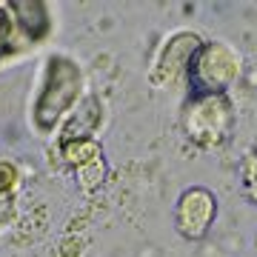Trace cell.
Masks as SVG:
<instances>
[{
	"instance_id": "obj_1",
	"label": "cell",
	"mask_w": 257,
	"mask_h": 257,
	"mask_svg": "<svg viewBox=\"0 0 257 257\" xmlns=\"http://www.w3.org/2000/svg\"><path fill=\"white\" fill-rule=\"evenodd\" d=\"M180 123L189 143L203 152H214L231 138L234 103L229 100V94H192L183 106Z\"/></svg>"
},
{
	"instance_id": "obj_10",
	"label": "cell",
	"mask_w": 257,
	"mask_h": 257,
	"mask_svg": "<svg viewBox=\"0 0 257 257\" xmlns=\"http://www.w3.org/2000/svg\"><path fill=\"white\" fill-rule=\"evenodd\" d=\"M15 49V26H12V18L6 9H0V57L9 55Z\"/></svg>"
},
{
	"instance_id": "obj_12",
	"label": "cell",
	"mask_w": 257,
	"mask_h": 257,
	"mask_svg": "<svg viewBox=\"0 0 257 257\" xmlns=\"http://www.w3.org/2000/svg\"><path fill=\"white\" fill-rule=\"evenodd\" d=\"M15 183H18V169L6 160H0V194H9Z\"/></svg>"
},
{
	"instance_id": "obj_9",
	"label": "cell",
	"mask_w": 257,
	"mask_h": 257,
	"mask_svg": "<svg viewBox=\"0 0 257 257\" xmlns=\"http://www.w3.org/2000/svg\"><path fill=\"white\" fill-rule=\"evenodd\" d=\"M240 183H243L246 197L257 206V152L243 157V163H240Z\"/></svg>"
},
{
	"instance_id": "obj_2",
	"label": "cell",
	"mask_w": 257,
	"mask_h": 257,
	"mask_svg": "<svg viewBox=\"0 0 257 257\" xmlns=\"http://www.w3.org/2000/svg\"><path fill=\"white\" fill-rule=\"evenodd\" d=\"M77 94H80V69L69 57L55 55L46 66V83L35 106V126L43 132L57 126V120L74 106Z\"/></svg>"
},
{
	"instance_id": "obj_5",
	"label": "cell",
	"mask_w": 257,
	"mask_h": 257,
	"mask_svg": "<svg viewBox=\"0 0 257 257\" xmlns=\"http://www.w3.org/2000/svg\"><path fill=\"white\" fill-rule=\"evenodd\" d=\"M217 217V200L206 186H189L175 206V226L180 237L203 240Z\"/></svg>"
},
{
	"instance_id": "obj_6",
	"label": "cell",
	"mask_w": 257,
	"mask_h": 257,
	"mask_svg": "<svg viewBox=\"0 0 257 257\" xmlns=\"http://www.w3.org/2000/svg\"><path fill=\"white\" fill-rule=\"evenodd\" d=\"M9 9H12V15H15V20H18L20 32H23L29 40H40V37L49 35L52 18H49L46 3H40V0H12Z\"/></svg>"
},
{
	"instance_id": "obj_11",
	"label": "cell",
	"mask_w": 257,
	"mask_h": 257,
	"mask_svg": "<svg viewBox=\"0 0 257 257\" xmlns=\"http://www.w3.org/2000/svg\"><path fill=\"white\" fill-rule=\"evenodd\" d=\"M100 180H103V163L100 160H94V163H89V166L80 169V183L86 186V189H94Z\"/></svg>"
},
{
	"instance_id": "obj_13",
	"label": "cell",
	"mask_w": 257,
	"mask_h": 257,
	"mask_svg": "<svg viewBox=\"0 0 257 257\" xmlns=\"http://www.w3.org/2000/svg\"><path fill=\"white\" fill-rule=\"evenodd\" d=\"M9 214H12V197L9 194H0V226L9 220Z\"/></svg>"
},
{
	"instance_id": "obj_4",
	"label": "cell",
	"mask_w": 257,
	"mask_h": 257,
	"mask_svg": "<svg viewBox=\"0 0 257 257\" xmlns=\"http://www.w3.org/2000/svg\"><path fill=\"white\" fill-rule=\"evenodd\" d=\"M203 49V37L197 32H175L169 37L152 66V83L155 86H175L186 80V74L192 69L197 52Z\"/></svg>"
},
{
	"instance_id": "obj_8",
	"label": "cell",
	"mask_w": 257,
	"mask_h": 257,
	"mask_svg": "<svg viewBox=\"0 0 257 257\" xmlns=\"http://www.w3.org/2000/svg\"><path fill=\"white\" fill-rule=\"evenodd\" d=\"M63 157H66V163L83 169V166L100 160V146H97L92 138L89 140H72V143H63Z\"/></svg>"
},
{
	"instance_id": "obj_3",
	"label": "cell",
	"mask_w": 257,
	"mask_h": 257,
	"mask_svg": "<svg viewBox=\"0 0 257 257\" xmlns=\"http://www.w3.org/2000/svg\"><path fill=\"white\" fill-rule=\"evenodd\" d=\"M240 77V57L226 43H203L192 69L186 74L192 94H226L231 83Z\"/></svg>"
},
{
	"instance_id": "obj_7",
	"label": "cell",
	"mask_w": 257,
	"mask_h": 257,
	"mask_svg": "<svg viewBox=\"0 0 257 257\" xmlns=\"http://www.w3.org/2000/svg\"><path fill=\"white\" fill-rule=\"evenodd\" d=\"M97 120H100V106H97V100H89L72 120H69V128L63 132V143L89 140V132L97 128Z\"/></svg>"
}]
</instances>
